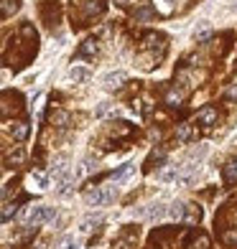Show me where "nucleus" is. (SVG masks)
<instances>
[{
    "mask_svg": "<svg viewBox=\"0 0 237 249\" xmlns=\"http://www.w3.org/2000/svg\"><path fill=\"white\" fill-rule=\"evenodd\" d=\"M54 219H56V211L51 206H41V203H36V206H31L26 211L28 224H41V221H54Z\"/></svg>",
    "mask_w": 237,
    "mask_h": 249,
    "instance_id": "1",
    "label": "nucleus"
},
{
    "mask_svg": "<svg viewBox=\"0 0 237 249\" xmlns=\"http://www.w3.org/2000/svg\"><path fill=\"white\" fill-rule=\"evenodd\" d=\"M115 198V186H102V188H95L92 194L87 196L89 206H107V203Z\"/></svg>",
    "mask_w": 237,
    "mask_h": 249,
    "instance_id": "2",
    "label": "nucleus"
},
{
    "mask_svg": "<svg viewBox=\"0 0 237 249\" xmlns=\"http://www.w3.org/2000/svg\"><path fill=\"white\" fill-rule=\"evenodd\" d=\"M125 79H128L125 71H110V74L102 76V87L107 89V92H115V89H120L122 84H125Z\"/></svg>",
    "mask_w": 237,
    "mask_h": 249,
    "instance_id": "3",
    "label": "nucleus"
},
{
    "mask_svg": "<svg viewBox=\"0 0 237 249\" xmlns=\"http://www.w3.org/2000/svg\"><path fill=\"white\" fill-rule=\"evenodd\" d=\"M163 213H168V206H163V203H148V206L140 211V216L148 219V221H158Z\"/></svg>",
    "mask_w": 237,
    "mask_h": 249,
    "instance_id": "4",
    "label": "nucleus"
},
{
    "mask_svg": "<svg viewBox=\"0 0 237 249\" xmlns=\"http://www.w3.org/2000/svg\"><path fill=\"white\" fill-rule=\"evenodd\" d=\"M197 120H199L201 124H207V127H209V124L217 122V109H214V107H204V109H199V112H197Z\"/></svg>",
    "mask_w": 237,
    "mask_h": 249,
    "instance_id": "5",
    "label": "nucleus"
},
{
    "mask_svg": "<svg viewBox=\"0 0 237 249\" xmlns=\"http://www.w3.org/2000/svg\"><path fill=\"white\" fill-rule=\"evenodd\" d=\"M212 36V23L209 20H201V23L194 28V41H207Z\"/></svg>",
    "mask_w": 237,
    "mask_h": 249,
    "instance_id": "6",
    "label": "nucleus"
},
{
    "mask_svg": "<svg viewBox=\"0 0 237 249\" xmlns=\"http://www.w3.org/2000/svg\"><path fill=\"white\" fill-rule=\"evenodd\" d=\"M191 138H197L194 130H191V124H178L176 127V140L178 142H189Z\"/></svg>",
    "mask_w": 237,
    "mask_h": 249,
    "instance_id": "7",
    "label": "nucleus"
},
{
    "mask_svg": "<svg viewBox=\"0 0 237 249\" xmlns=\"http://www.w3.org/2000/svg\"><path fill=\"white\" fill-rule=\"evenodd\" d=\"M10 135H13V140H26L28 138V124L26 122H13V130H10Z\"/></svg>",
    "mask_w": 237,
    "mask_h": 249,
    "instance_id": "8",
    "label": "nucleus"
},
{
    "mask_svg": "<svg viewBox=\"0 0 237 249\" xmlns=\"http://www.w3.org/2000/svg\"><path fill=\"white\" fill-rule=\"evenodd\" d=\"M224 183H237V160H230L224 165Z\"/></svg>",
    "mask_w": 237,
    "mask_h": 249,
    "instance_id": "9",
    "label": "nucleus"
},
{
    "mask_svg": "<svg viewBox=\"0 0 237 249\" xmlns=\"http://www.w3.org/2000/svg\"><path fill=\"white\" fill-rule=\"evenodd\" d=\"M102 221V216L99 213H87V216L82 219V231H92L95 229V224Z\"/></svg>",
    "mask_w": 237,
    "mask_h": 249,
    "instance_id": "10",
    "label": "nucleus"
},
{
    "mask_svg": "<svg viewBox=\"0 0 237 249\" xmlns=\"http://www.w3.org/2000/svg\"><path fill=\"white\" fill-rule=\"evenodd\" d=\"M181 99H184V94L176 92V89H168V92H166V105L178 107V105H181Z\"/></svg>",
    "mask_w": 237,
    "mask_h": 249,
    "instance_id": "11",
    "label": "nucleus"
},
{
    "mask_svg": "<svg viewBox=\"0 0 237 249\" xmlns=\"http://www.w3.org/2000/svg\"><path fill=\"white\" fill-rule=\"evenodd\" d=\"M168 216L181 221L184 219V203H171V206H168Z\"/></svg>",
    "mask_w": 237,
    "mask_h": 249,
    "instance_id": "12",
    "label": "nucleus"
},
{
    "mask_svg": "<svg viewBox=\"0 0 237 249\" xmlns=\"http://www.w3.org/2000/svg\"><path fill=\"white\" fill-rule=\"evenodd\" d=\"M69 76L74 79V82H84V79H89V71L82 69V66H74V69L69 71Z\"/></svg>",
    "mask_w": 237,
    "mask_h": 249,
    "instance_id": "13",
    "label": "nucleus"
},
{
    "mask_svg": "<svg viewBox=\"0 0 237 249\" xmlns=\"http://www.w3.org/2000/svg\"><path fill=\"white\" fill-rule=\"evenodd\" d=\"M18 211V203H3V213H0V216H3V221H10V216H13V213Z\"/></svg>",
    "mask_w": 237,
    "mask_h": 249,
    "instance_id": "14",
    "label": "nucleus"
},
{
    "mask_svg": "<svg viewBox=\"0 0 237 249\" xmlns=\"http://www.w3.org/2000/svg\"><path fill=\"white\" fill-rule=\"evenodd\" d=\"M222 242H224V244H230V247H237V229L222 231Z\"/></svg>",
    "mask_w": 237,
    "mask_h": 249,
    "instance_id": "15",
    "label": "nucleus"
},
{
    "mask_svg": "<svg viewBox=\"0 0 237 249\" xmlns=\"http://www.w3.org/2000/svg\"><path fill=\"white\" fill-rule=\"evenodd\" d=\"M130 173H133V165H130V163H125L118 173H112V178H115V180H122V178H128Z\"/></svg>",
    "mask_w": 237,
    "mask_h": 249,
    "instance_id": "16",
    "label": "nucleus"
},
{
    "mask_svg": "<svg viewBox=\"0 0 237 249\" xmlns=\"http://www.w3.org/2000/svg\"><path fill=\"white\" fill-rule=\"evenodd\" d=\"M135 18H140V20L153 18V8H140V10H135Z\"/></svg>",
    "mask_w": 237,
    "mask_h": 249,
    "instance_id": "17",
    "label": "nucleus"
},
{
    "mask_svg": "<svg viewBox=\"0 0 237 249\" xmlns=\"http://www.w3.org/2000/svg\"><path fill=\"white\" fill-rule=\"evenodd\" d=\"M204 155H207V145H201V148H197V150H191V153H189L191 160H201Z\"/></svg>",
    "mask_w": 237,
    "mask_h": 249,
    "instance_id": "18",
    "label": "nucleus"
},
{
    "mask_svg": "<svg viewBox=\"0 0 237 249\" xmlns=\"http://www.w3.org/2000/svg\"><path fill=\"white\" fill-rule=\"evenodd\" d=\"M89 53H97V43L95 41H84V46H82V56H89Z\"/></svg>",
    "mask_w": 237,
    "mask_h": 249,
    "instance_id": "19",
    "label": "nucleus"
},
{
    "mask_svg": "<svg viewBox=\"0 0 237 249\" xmlns=\"http://www.w3.org/2000/svg\"><path fill=\"white\" fill-rule=\"evenodd\" d=\"M31 183H36L39 188H46V183H49V180L43 178V176H39V173H33V176H31Z\"/></svg>",
    "mask_w": 237,
    "mask_h": 249,
    "instance_id": "20",
    "label": "nucleus"
},
{
    "mask_svg": "<svg viewBox=\"0 0 237 249\" xmlns=\"http://www.w3.org/2000/svg\"><path fill=\"white\" fill-rule=\"evenodd\" d=\"M107 109H110V102H99V107H97V112H95V115H97V117H102Z\"/></svg>",
    "mask_w": 237,
    "mask_h": 249,
    "instance_id": "21",
    "label": "nucleus"
},
{
    "mask_svg": "<svg viewBox=\"0 0 237 249\" xmlns=\"http://www.w3.org/2000/svg\"><path fill=\"white\" fill-rule=\"evenodd\" d=\"M56 122H59V127H64V124L69 122V115H64V112H59V115H56Z\"/></svg>",
    "mask_w": 237,
    "mask_h": 249,
    "instance_id": "22",
    "label": "nucleus"
},
{
    "mask_svg": "<svg viewBox=\"0 0 237 249\" xmlns=\"http://www.w3.org/2000/svg\"><path fill=\"white\" fill-rule=\"evenodd\" d=\"M227 99H230V102L237 99V87H230V89H227Z\"/></svg>",
    "mask_w": 237,
    "mask_h": 249,
    "instance_id": "23",
    "label": "nucleus"
},
{
    "mask_svg": "<svg viewBox=\"0 0 237 249\" xmlns=\"http://www.w3.org/2000/svg\"><path fill=\"white\" fill-rule=\"evenodd\" d=\"M87 13H99V5L95 3V0H92V3L87 5Z\"/></svg>",
    "mask_w": 237,
    "mask_h": 249,
    "instance_id": "24",
    "label": "nucleus"
},
{
    "mask_svg": "<svg viewBox=\"0 0 237 249\" xmlns=\"http://www.w3.org/2000/svg\"><path fill=\"white\" fill-rule=\"evenodd\" d=\"M158 3L163 5V10H171V5H174V0H158Z\"/></svg>",
    "mask_w": 237,
    "mask_h": 249,
    "instance_id": "25",
    "label": "nucleus"
},
{
    "mask_svg": "<svg viewBox=\"0 0 237 249\" xmlns=\"http://www.w3.org/2000/svg\"><path fill=\"white\" fill-rule=\"evenodd\" d=\"M20 160H23V153H20V150H18L13 158H10V163H20Z\"/></svg>",
    "mask_w": 237,
    "mask_h": 249,
    "instance_id": "26",
    "label": "nucleus"
},
{
    "mask_svg": "<svg viewBox=\"0 0 237 249\" xmlns=\"http://www.w3.org/2000/svg\"><path fill=\"white\" fill-rule=\"evenodd\" d=\"M115 3H118V5H128V0H115Z\"/></svg>",
    "mask_w": 237,
    "mask_h": 249,
    "instance_id": "27",
    "label": "nucleus"
},
{
    "mask_svg": "<svg viewBox=\"0 0 237 249\" xmlns=\"http://www.w3.org/2000/svg\"><path fill=\"white\" fill-rule=\"evenodd\" d=\"M230 10H237V0H235V5H232V8H230Z\"/></svg>",
    "mask_w": 237,
    "mask_h": 249,
    "instance_id": "28",
    "label": "nucleus"
}]
</instances>
